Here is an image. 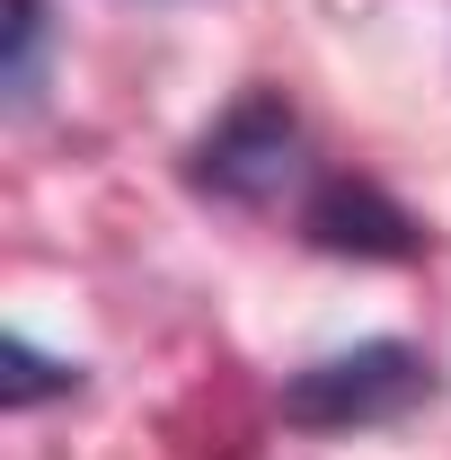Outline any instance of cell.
Listing matches in <instances>:
<instances>
[{
	"label": "cell",
	"mask_w": 451,
	"mask_h": 460,
	"mask_svg": "<svg viewBox=\"0 0 451 460\" xmlns=\"http://www.w3.org/2000/svg\"><path fill=\"white\" fill-rule=\"evenodd\" d=\"M425 354L416 345H354V354H328V363H301L283 381V416L292 425H319V434H345V425H390L425 399Z\"/></svg>",
	"instance_id": "obj_1"
},
{
	"label": "cell",
	"mask_w": 451,
	"mask_h": 460,
	"mask_svg": "<svg viewBox=\"0 0 451 460\" xmlns=\"http://www.w3.org/2000/svg\"><path fill=\"white\" fill-rule=\"evenodd\" d=\"M292 151H301V124L283 98H239V107L195 142V186H213L230 204H266L283 177H292Z\"/></svg>",
	"instance_id": "obj_2"
},
{
	"label": "cell",
	"mask_w": 451,
	"mask_h": 460,
	"mask_svg": "<svg viewBox=\"0 0 451 460\" xmlns=\"http://www.w3.org/2000/svg\"><path fill=\"white\" fill-rule=\"evenodd\" d=\"M301 230L328 248V257H416V222L398 213L381 186H363V177H328L319 195H310V213H301Z\"/></svg>",
	"instance_id": "obj_3"
},
{
	"label": "cell",
	"mask_w": 451,
	"mask_h": 460,
	"mask_svg": "<svg viewBox=\"0 0 451 460\" xmlns=\"http://www.w3.org/2000/svg\"><path fill=\"white\" fill-rule=\"evenodd\" d=\"M71 381H80L71 363H45L27 337H9V381H0V399H9V407H36V399H54V390H71Z\"/></svg>",
	"instance_id": "obj_4"
},
{
	"label": "cell",
	"mask_w": 451,
	"mask_h": 460,
	"mask_svg": "<svg viewBox=\"0 0 451 460\" xmlns=\"http://www.w3.org/2000/svg\"><path fill=\"white\" fill-rule=\"evenodd\" d=\"M36 54H45V0H9V98L36 89Z\"/></svg>",
	"instance_id": "obj_5"
}]
</instances>
